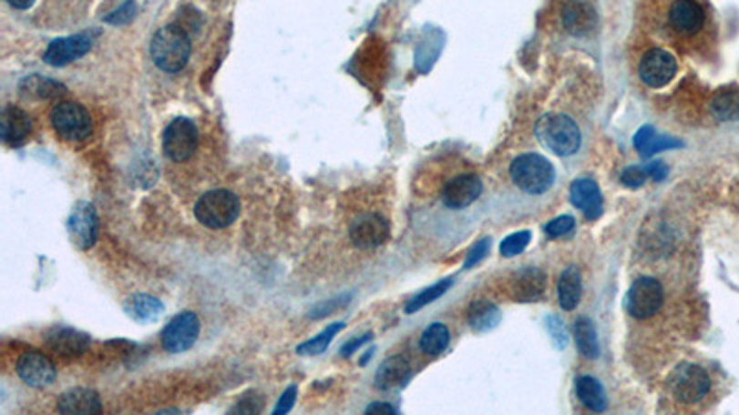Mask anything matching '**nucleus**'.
<instances>
[{"label":"nucleus","instance_id":"obj_1","mask_svg":"<svg viewBox=\"0 0 739 415\" xmlns=\"http://www.w3.org/2000/svg\"><path fill=\"white\" fill-rule=\"evenodd\" d=\"M706 19L701 0H667L654 15V30L673 46H684L704 32Z\"/></svg>","mask_w":739,"mask_h":415},{"label":"nucleus","instance_id":"obj_17","mask_svg":"<svg viewBox=\"0 0 739 415\" xmlns=\"http://www.w3.org/2000/svg\"><path fill=\"white\" fill-rule=\"evenodd\" d=\"M45 341L50 351L61 357H80L91 345V338L86 332L71 327H56L48 330Z\"/></svg>","mask_w":739,"mask_h":415},{"label":"nucleus","instance_id":"obj_6","mask_svg":"<svg viewBox=\"0 0 739 415\" xmlns=\"http://www.w3.org/2000/svg\"><path fill=\"white\" fill-rule=\"evenodd\" d=\"M50 122L56 133L61 138H65V141L71 143L86 141L93 131L89 111L77 102H59L57 106H54L50 113Z\"/></svg>","mask_w":739,"mask_h":415},{"label":"nucleus","instance_id":"obj_5","mask_svg":"<svg viewBox=\"0 0 739 415\" xmlns=\"http://www.w3.org/2000/svg\"><path fill=\"white\" fill-rule=\"evenodd\" d=\"M510 177L521 192L539 196L553 187L555 168L539 154H523L510 165Z\"/></svg>","mask_w":739,"mask_h":415},{"label":"nucleus","instance_id":"obj_11","mask_svg":"<svg viewBox=\"0 0 739 415\" xmlns=\"http://www.w3.org/2000/svg\"><path fill=\"white\" fill-rule=\"evenodd\" d=\"M673 395L677 400L684 404H697L701 402L712 388V380L701 366L686 364L683 366L673 377Z\"/></svg>","mask_w":739,"mask_h":415},{"label":"nucleus","instance_id":"obj_24","mask_svg":"<svg viewBox=\"0 0 739 415\" xmlns=\"http://www.w3.org/2000/svg\"><path fill=\"white\" fill-rule=\"evenodd\" d=\"M582 294V277L575 266H570L559 281V301L564 310H573Z\"/></svg>","mask_w":739,"mask_h":415},{"label":"nucleus","instance_id":"obj_15","mask_svg":"<svg viewBox=\"0 0 739 415\" xmlns=\"http://www.w3.org/2000/svg\"><path fill=\"white\" fill-rule=\"evenodd\" d=\"M93 37L89 34H77L71 37H61L48 45L43 59L52 66H65L91 50Z\"/></svg>","mask_w":739,"mask_h":415},{"label":"nucleus","instance_id":"obj_40","mask_svg":"<svg viewBox=\"0 0 739 415\" xmlns=\"http://www.w3.org/2000/svg\"><path fill=\"white\" fill-rule=\"evenodd\" d=\"M647 177H649V176H647V170H645V168H640V167H629V168L623 172L621 181H623V185H625V187L638 188V187H641V185L645 183V179H647Z\"/></svg>","mask_w":739,"mask_h":415},{"label":"nucleus","instance_id":"obj_4","mask_svg":"<svg viewBox=\"0 0 739 415\" xmlns=\"http://www.w3.org/2000/svg\"><path fill=\"white\" fill-rule=\"evenodd\" d=\"M241 213L239 197L224 188H215L201 196L194 205L196 220L210 229L231 226Z\"/></svg>","mask_w":739,"mask_h":415},{"label":"nucleus","instance_id":"obj_41","mask_svg":"<svg viewBox=\"0 0 739 415\" xmlns=\"http://www.w3.org/2000/svg\"><path fill=\"white\" fill-rule=\"evenodd\" d=\"M372 339V334L370 332H366V334H363V336H359V338H354V339H350L344 348L341 349V355L343 357H352V355H355V351H359L363 345L366 343V341H370Z\"/></svg>","mask_w":739,"mask_h":415},{"label":"nucleus","instance_id":"obj_7","mask_svg":"<svg viewBox=\"0 0 739 415\" xmlns=\"http://www.w3.org/2000/svg\"><path fill=\"white\" fill-rule=\"evenodd\" d=\"M198 148V129L185 116L174 118L163 131V152L174 163L187 161Z\"/></svg>","mask_w":739,"mask_h":415},{"label":"nucleus","instance_id":"obj_19","mask_svg":"<svg viewBox=\"0 0 739 415\" xmlns=\"http://www.w3.org/2000/svg\"><path fill=\"white\" fill-rule=\"evenodd\" d=\"M562 25L571 35H590L597 26V12L586 0H568L562 8Z\"/></svg>","mask_w":739,"mask_h":415},{"label":"nucleus","instance_id":"obj_22","mask_svg":"<svg viewBox=\"0 0 739 415\" xmlns=\"http://www.w3.org/2000/svg\"><path fill=\"white\" fill-rule=\"evenodd\" d=\"M124 312L133 319V321H139V323H150L159 319V316L165 312V305L149 294H136V296H129L124 301Z\"/></svg>","mask_w":739,"mask_h":415},{"label":"nucleus","instance_id":"obj_18","mask_svg":"<svg viewBox=\"0 0 739 415\" xmlns=\"http://www.w3.org/2000/svg\"><path fill=\"white\" fill-rule=\"evenodd\" d=\"M32 133V120L21 107L6 106L0 113V138L8 147H21Z\"/></svg>","mask_w":739,"mask_h":415},{"label":"nucleus","instance_id":"obj_39","mask_svg":"<svg viewBox=\"0 0 739 415\" xmlns=\"http://www.w3.org/2000/svg\"><path fill=\"white\" fill-rule=\"evenodd\" d=\"M296 397H298V388L296 386H289L285 391H283V395L280 397V400H278V404H276V408H274V415H285V413H289L291 410H293V406L296 404Z\"/></svg>","mask_w":739,"mask_h":415},{"label":"nucleus","instance_id":"obj_3","mask_svg":"<svg viewBox=\"0 0 739 415\" xmlns=\"http://www.w3.org/2000/svg\"><path fill=\"white\" fill-rule=\"evenodd\" d=\"M536 137L553 154L573 156L582 143L579 126L566 115H546L536 124Z\"/></svg>","mask_w":739,"mask_h":415},{"label":"nucleus","instance_id":"obj_44","mask_svg":"<svg viewBox=\"0 0 739 415\" xmlns=\"http://www.w3.org/2000/svg\"><path fill=\"white\" fill-rule=\"evenodd\" d=\"M366 413H388V415H394V413H397V410L394 406H390L388 402H374V404H370L366 408Z\"/></svg>","mask_w":739,"mask_h":415},{"label":"nucleus","instance_id":"obj_28","mask_svg":"<svg viewBox=\"0 0 739 415\" xmlns=\"http://www.w3.org/2000/svg\"><path fill=\"white\" fill-rule=\"evenodd\" d=\"M634 147L638 148V152H640L641 156L649 157V156H652V154H656V152H660V150H665V148H671V147H681V143L675 141V138L656 135L652 127L645 126V127H641V129L636 133V137H634Z\"/></svg>","mask_w":739,"mask_h":415},{"label":"nucleus","instance_id":"obj_26","mask_svg":"<svg viewBox=\"0 0 739 415\" xmlns=\"http://www.w3.org/2000/svg\"><path fill=\"white\" fill-rule=\"evenodd\" d=\"M467 321L476 330L485 332V330L494 329L501 321V312L490 301L479 299V301H474L472 307H469Z\"/></svg>","mask_w":739,"mask_h":415},{"label":"nucleus","instance_id":"obj_34","mask_svg":"<svg viewBox=\"0 0 739 415\" xmlns=\"http://www.w3.org/2000/svg\"><path fill=\"white\" fill-rule=\"evenodd\" d=\"M453 285V281L451 279H444V281H440V283H436V285H433V287H429V288H426L424 292H420L418 296H415L409 303H407V307H405V312L407 314H415V312H418L420 309H424L426 305H429V303H433V301H436L438 298H442L447 290H449V287Z\"/></svg>","mask_w":739,"mask_h":415},{"label":"nucleus","instance_id":"obj_45","mask_svg":"<svg viewBox=\"0 0 739 415\" xmlns=\"http://www.w3.org/2000/svg\"><path fill=\"white\" fill-rule=\"evenodd\" d=\"M34 3L36 0H8V5L15 10H28Z\"/></svg>","mask_w":739,"mask_h":415},{"label":"nucleus","instance_id":"obj_25","mask_svg":"<svg viewBox=\"0 0 739 415\" xmlns=\"http://www.w3.org/2000/svg\"><path fill=\"white\" fill-rule=\"evenodd\" d=\"M546 287V275L540 269H525L519 273V277L514 283V294L521 301H530L536 299Z\"/></svg>","mask_w":739,"mask_h":415},{"label":"nucleus","instance_id":"obj_37","mask_svg":"<svg viewBox=\"0 0 739 415\" xmlns=\"http://www.w3.org/2000/svg\"><path fill=\"white\" fill-rule=\"evenodd\" d=\"M573 228H575V218L573 217H559V218L551 220L546 226V233L549 237H553V238H559V237H564V235L571 233Z\"/></svg>","mask_w":739,"mask_h":415},{"label":"nucleus","instance_id":"obj_16","mask_svg":"<svg viewBox=\"0 0 739 415\" xmlns=\"http://www.w3.org/2000/svg\"><path fill=\"white\" fill-rule=\"evenodd\" d=\"M390 226L381 215H364L350 229L352 242L359 249H375L388 240Z\"/></svg>","mask_w":739,"mask_h":415},{"label":"nucleus","instance_id":"obj_32","mask_svg":"<svg viewBox=\"0 0 739 415\" xmlns=\"http://www.w3.org/2000/svg\"><path fill=\"white\" fill-rule=\"evenodd\" d=\"M63 93H65V87L61 84H56V82L41 78V76L26 78L21 84V95L26 96V98L34 96V98L48 100V98H54V96H61Z\"/></svg>","mask_w":739,"mask_h":415},{"label":"nucleus","instance_id":"obj_12","mask_svg":"<svg viewBox=\"0 0 739 415\" xmlns=\"http://www.w3.org/2000/svg\"><path fill=\"white\" fill-rule=\"evenodd\" d=\"M67 231L78 249H91L98 238V215L95 207L87 201H78L67 222Z\"/></svg>","mask_w":739,"mask_h":415},{"label":"nucleus","instance_id":"obj_42","mask_svg":"<svg viewBox=\"0 0 739 415\" xmlns=\"http://www.w3.org/2000/svg\"><path fill=\"white\" fill-rule=\"evenodd\" d=\"M645 170H647V176L652 177V179H656V181H662V179L667 176V167H665L662 161H652V163H649V165L645 167Z\"/></svg>","mask_w":739,"mask_h":415},{"label":"nucleus","instance_id":"obj_30","mask_svg":"<svg viewBox=\"0 0 739 415\" xmlns=\"http://www.w3.org/2000/svg\"><path fill=\"white\" fill-rule=\"evenodd\" d=\"M449 345V329L444 323H431L420 336V349L427 357L442 355Z\"/></svg>","mask_w":739,"mask_h":415},{"label":"nucleus","instance_id":"obj_8","mask_svg":"<svg viewBox=\"0 0 739 415\" xmlns=\"http://www.w3.org/2000/svg\"><path fill=\"white\" fill-rule=\"evenodd\" d=\"M663 305V290L654 277H640L627 292L625 307L636 319H649Z\"/></svg>","mask_w":739,"mask_h":415},{"label":"nucleus","instance_id":"obj_2","mask_svg":"<svg viewBox=\"0 0 739 415\" xmlns=\"http://www.w3.org/2000/svg\"><path fill=\"white\" fill-rule=\"evenodd\" d=\"M150 56L165 73H180L190 57V39L178 25L163 26L150 43Z\"/></svg>","mask_w":739,"mask_h":415},{"label":"nucleus","instance_id":"obj_9","mask_svg":"<svg viewBox=\"0 0 739 415\" xmlns=\"http://www.w3.org/2000/svg\"><path fill=\"white\" fill-rule=\"evenodd\" d=\"M677 71H679L677 59L663 48L647 50L641 56L640 65H638L640 80L651 89L665 87L671 80L675 78Z\"/></svg>","mask_w":739,"mask_h":415},{"label":"nucleus","instance_id":"obj_38","mask_svg":"<svg viewBox=\"0 0 739 415\" xmlns=\"http://www.w3.org/2000/svg\"><path fill=\"white\" fill-rule=\"evenodd\" d=\"M490 248H492V240H490V238L479 240V242L472 248V251H469V255H467L464 266H466V268H474L476 264H479V262L488 255Z\"/></svg>","mask_w":739,"mask_h":415},{"label":"nucleus","instance_id":"obj_20","mask_svg":"<svg viewBox=\"0 0 739 415\" xmlns=\"http://www.w3.org/2000/svg\"><path fill=\"white\" fill-rule=\"evenodd\" d=\"M57 411L65 415H97L102 411V400L95 390L73 388L59 397Z\"/></svg>","mask_w":739,"mask_h":415},{"label":"nucleus","instance_id":"obj_35","mask_svg":"<svg viewBox=\"0 0 739 415\" xmlns=\"http://www.w3.org/2000/svg\"><path fill=\"white\" fill-rule=\"evenodd\" d=\"M529 242H530V233L529 231L514 233V235L507 237L501 242V255L503 257H516L529 246Z\"/></svg>","mask_w":739,"mask_h":415},{"label":"nucleus","instance_id":"obj_29","mask_svg":"<svg viewBox=\"0 0 739 415\" xmlns=\"http://www.w3.org/2000/svg\"><path fill=\"white\" fill-rule=\"evenodd\" d=\"M344 327H346L344 321H337V323L327 325L320 334H316L314 338L300 343L296 348V353L300 357H318V355H322L329 348V343L333 341V338L337 336Z\"/></svg>","mask_w":739,"mask_h":415},{"label":"nucleus","instance_id":"obj_13","mask_svg":"<svg viewBox=\"0 0 739 415\" xmlns=\"http://www.w3.org/2000/svg\"><path fill=\"white\" fill-rule=\"evenodd\" d=\"M481 192H483L481 177L472 172H462L446 183L442 190V201L446 207H449V209L458 211L477 201Z\"/></svg>","mask_w":739,"mask_h":415},{"label":"nucleus","instance_id":"obj_21","mask_svg":"<svg viewBox=\"0 0 739 415\" xmlns=\"http://www.w3.org/2000/svg\"><path fill=\"white\" fill-rule=\"evenodd\" d=\"M571 203L584 213L588 220H595L602 213V196L599 185L590 177H580L571 183L570 188Z\"/></svg>","mask_w":739,"mask_h":415},{"label":"nucleus","instance_id":"obj_27","mask_svg":"<svg viewBox=\"0 0 739 415\" xmlns=\"http://www.w3.org/2000/svg\"><path fill=\"white\" fill-rule=\"evenodd\" d=\"M577 395L580 402L591 411L607 410V395H604L600 382L593 377H580L577 380Z\"/></svg>","mask_w":739,"mask_h":415},{"label":"nucleus","instance_id":"obj_43","mask_svg":"<svg viewBox=\"0 0 739 415\" xmlns=\"http://www.w3.org/2000/svg\"><path fill=\"white\" fill-rule=\"evenodd\" d=\"M133 17V12H131V3H128L120 12H117V14H113V17H108V23H113V25H120V23H128L129 19Z\"/></svg>","mask_w":739,"mask_h":415},{"label":"nucleus","instance_id":"obj_10","mask_svg":"<svg viewBox=\"0 0 739 415\" xmlns=\"http://www.w3.org/2000/svg\"><path fill=\"white\" fill-rule=\"evenodd\" d=\"M200 318L190 310L174 316L161 332L163 349L172 355L190 349L200 336Z\"/></svg>","mask_w":739,"mask_h":415},{"label":"nucleus","instance_id":"obj_33","mask_svg":"<svg viewBox=\"0 0 739 415\" xmlns=\"http://www.w3.org/2000/svg\"><path fill=\"white\" fill-rule=\"evenodd\" d=\"M713 115L719 120H737L739 118V93L726 91L715 96L712 104Z\"/></svg>","mask_w":739,"mask_h":415},{"label":"nucleus","instance_id":"obj_14","mask_svg":"<svg viewBox=\"0 0 739 415\" xmlns=\"http://www.w3.org/2000/svg\"><path fill=\"white\" fill-rule=\"evenodd\" d=\"M15 369H17V375L21 377V380L32 388H46L57 377V371H56V366L52 364V360L37 351H28V353L21 355Z\"/></svg>","mask_w":739,"mask_h":415},{"label":"nucleus","instance_id":"obj_31","mask_svg":"<svg viewBox=\"0 0 739 415\" xmlns=\"http://www.w3.org/2000/svg\"><path fill=\"white\" fill-rule=\"evenodd\" d=\"M575 339L577 348L580 355L586 359H597L599 357V341H597V332L593 327V321L586 316H580L575 321Z\"/></svg>","mask_w":739,"mask_h":415},{"label":"nucleus","instance_id":"obj_23","mask_svg":"<svg viewBox=\"0 0 739 415\" xmlns=\"http://www.w3.org/2000/svg\"><path fill=\"white\" fill-rule=\"evenodd\" d=\"M411 377V366L403 357L386 359L377 373H375V386L379 390H392L401 384H405Z\"/></svg>","mask_w":739,"mask_h":415},{"label":"nucleus","instance_id":"obj_36","mask_svg":"<svg viewBox=\"0 0 739 415\" xmlns=\"http://www.w3.org/2000/svg\"><path fill=\"white\" fill-rule=\"evenodd\" d=\"M350 296H339V298H333V299H327V301H322L320 305H316L313 310H311V318L313 319H322V318H325V316H329V314H333V312H337V310H341L343 307H346L348 303H350Z\"/></svg>","mask_w":739,"mask_h":415}]
</instances>
